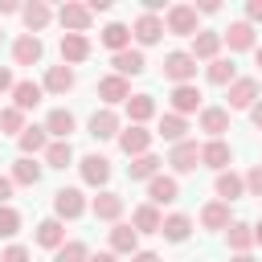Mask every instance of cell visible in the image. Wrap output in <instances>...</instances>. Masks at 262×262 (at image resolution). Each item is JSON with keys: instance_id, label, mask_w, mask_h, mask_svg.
I'll use <instances>...</instances> for the list:
<instances>
[{"instance_id": "obj_1", "label": "cell", "mask_w": 262, "mask_h": 262, "mask_svg": "<svg viewBox=\"0 0 262 262\" xmlns=\"http://www.w3.org/2000/svg\"><path fill=\"white\" fill-rule=\"evenodd\" d=\"M164 33H172V37H196L201 33L196 8L192 4H168L164 8Z\"/></svg>"}, {"instance_id": "obj_2", "label": "cell", "mask_w": 262, "mask_h": 262, "mask_svg": "<svg viewBox=\"0 0 262 262\" xmlns=\"http://www.w3.org/2000/svg\"><path fill=\"white\" fill-rule=\"evenodd\" d=\"M164 78H168L172 86H188V82L196 78V61H192V53H188V49H172V53L164 57Z\"/></svg>"}, {"instance_id": "obj_3", "label": "cell", "mask_w": 262, "mask_h": 262, "mask_svg": "<svg viewBox=\"0 0 262 262\" xmlns=\"http://www.w3.org/2000/svg\"><path fill=\"white\" fill-rule=\"evenodd\" d=\"M53 20H57L66 33H82V37H86V33H90V25H94V16L86 12V4H78V0H66V4L53 12Z\"/></svg>"}, {"instance_id": "obj_4", "label": "cell", "mask_w": 262, "mask_h": 262, "mask_svg": "<svg viewBox=\"0 0 262 262\" xmlns=\"http://www.w3.org/2000/svg\"><path fill=\"white\" fill-rule=\"evenodd\" d=\"M86 209H90V205H86L82 188H57V192H53V217H57V221H78Z\"/></svg>"}, {"instance_id": "obj_5", "label": "cell", "mask_w": 262, "mask_h": 262, "mask_svg": "<svg viewBox=\"0 0 262 262\" xmlns=\"http://www.w3.org/2000/svg\"><path fill=\"white\" fill-rule=\"evenodd\" d=\"M78 172H82V184H90V188H106V180H111V160L106 156H98V151H90V156H82L78 160Z\"/></svg>"}, {"instance_id": "obj_6", "label": "cell", "mask_w": 262, "mask_h": 262, "mask_svg": "<svg viewBox=\"0 0 262 262\" xmlns=\"http://www.w3.org/2000/svg\"><path fill=\"white\" fill-rule=\"evenodd\" d=\"M131 37H135V49H147L164 37V16H151V12H139L135 25H131Z\"/></svg>"}, {"instance_id": "obj_7", "label": "cell", "mask_w": 262, "mask_h": 262, "mask_svg": "<svg viewBox=\"0 0 262 262\" xmlns=\"http://www.w3.org/2000/svg\"><path fill=\"white\" fill-rule=\"evenodd\" d=\"M225 90H229V106H225V111H250V106L262 98V94H258V78H233Z\"/></svg>"}, {"instance_id": "obj_8", "label": "cell", "mask_w": 262, "mask_h": 262, "mask_svg": "<svg viewBox=\"0 0 262 262\" xmlns=\"http://www.w3.org/2000/svg\"><path fill=\"white\" fill-rule=\"evenodd\" d=\"M168 164H172V172H176V176H188V172H196V164H201V147H196V139L172 143V151H168Z\"/></svg>"}, {"instance_id": "obj_9", "label": "cell", "mask_w": 262, "mask_h": 262, "mask_svg": "<svg viewBox=\"0 0 262 262\" xmlns=\"http://www.w3.org/2000/svg\"><path fill=\"white\" fill-rule=\"evenodd\" d=\"M172 201H180V180L176 176H168V172H160V176H151L147 180V205H172Z\"/></svg>"}, {"instance_id": "obj_10", "label": "cell", "mask_w": 262, "mask_h": 262, "mask_svg": "<svg viewBox=\"0 0 262 262\" xmlns=\"http://www.w3.org/2000/svg\"><path fill=\"white\" fill-rule=\"evenodd\" d=\"M221 45H229V53H246V49L258 45V33H254V25H246V20H229V29L221 33Z\"/></svg>"}, {"instance_id": "obj_11", "label": "cell", "mask_w": 262, "mask_h": 262, "mask_svg": "<svg viewBox=\"0 0 262 262\" xmlns=\"http://www.w3.org/2000/svg\"><path fill=\"white\" fill-rule=\"evenodd\" d=\"M119 147H123V156H127V160H135V156L151 151V131H147V127H135V123H127V127L119 131Z\"/></svg>"}, {"instance_id": "obj_12", "label": "cell", "mask_w": 262, "mask_h": 262, "mask_svg": "<svg viewBox=\"0 0 262 262\" xmlns=\"http://www.w3.org/2000/svg\"><path fill=\"white\" fill-rule=\"evenodd\" d=\"M41 57H45V45H41V37H33V33H20V37L12 41V61H16V66H41Z\"/></svg>"}, {"instance_id": "obj_13", "label": "cell", "mask_w": 262, "mask_h": 262, "mask_svg": "<svg viewBox=\"0 0 262 262\" xmlns=\"http://www.w3.org/2000/svg\"><path fill=\"white\" fill-rule=\"evenodd\" d=\"M111 66H115V74H119V78H127V82H131V78H139V74L147 70V57H143V49H135V45H131V49H123V53H111Z\"/></svg>"}, {"instance_id": "obj_14", "label": "cell", "mask_w": 262, "mask_h": 262, "mask_svg": "<svg viewBox=\"0 0 262 262\" xmlns=\"http://www.w3.org/2000/svg\"><path fill=\"white\" fill-rule=\"evenodd\" d=\"M172 115H180V119H188V115H201V90H196V82H188V86H172Z\"/></svg>"}, {"instance_id": "obj_15", "label": "cell", "mask_w": 262, "mask_h": 262, "mask_svg": "<svg viewBox=\"0 0 262 262\" xmlns=\"http://www.w3.org/2000/svg\"><path fill=\"white\" fill-rule=\"evenodd\" d=\"M201 164L213 168V172H225V168L233 164V147H229L225 139H205V143H201Z\"/></svg>"}, {"instance_id": "obj_16", "label": "cell", "mask_w": 262, "mask_h": 262, "mask_svg": "<svg viewBox=\"0 0 262 262\" xmlns=\"http://www.w3.org/2000/svg\"><path fill=\"white\" fill-rule=\"evenodd\" d=\"M123 209H127V201H123L119 192H111V188H102V192L90 201V213H94L98 221H111V225L123 217Z\"/></svg>"}, {"instance_id": "obj_17", "label": "cell", "mask_w": 262, "mask_h": 262, "mask_svg": "<svg viewBox=\"0 0 262 262\" xmlns=\"http://www.w3.org/2000/svg\"><path fill=\"white\" fill-rule=\"evenodd\" d=\"M20 20H25V33H41V29H49V20H53V8L45 4V0H29V4H20Z\"/></svg>"}, {"instance_id": "obj_18", "label": "cell", "mask_w": 262, "mask_h": 262, "mask_svg": "<svg viewBox=\"0 0 262 262\" xmlns=\"http://www.w3.org/2000/svg\"><path fill=\"white\" fill-rule=\"evenodd\" d=\"M192 61H217L221 57V33L217 29H201L196 37H192Z\"/></svg>"}, {"instance_id": "obj_19", "label": "cell", "mask_w": 262, "mask_h": 262, "mask_svg": "<svg viewBox=\"0 0 262 262\" xmlns=\"http://www.w3.org/2000/svg\"><path fill=\"white\" fill-rule=\"evenodd\" d=\"M98 98L115 111L119 102H127V98H131V82H127V78H119V74H106V78H98Z\"/></svg>"}, {"instance_id": "obj_20", "label": "cell", "mask_w": 262, "mask_h": 262, "mask_svg": "<svg viewBox=\"0 0 262 262\" xmlns=\"http://www.w3.org/2000/svg\"><path fill=\"white\" fill-rule=\"evenodd\" d=\"M90 57V37H82V33H66L61 37V66H82Z\"/></svg>"}, {"instance_id": "obj_21", "label": "cell", "mask_w": 262, "mask_h": 262, "mask_svg": "<svg viewBox=\"0 0 262 262\" xmlns=\"http://www.w3.org/2000/svg\"><path fill=\"white\" fill-rule=\"evenodd\" d=\"M119 131H123V119H119L111 106H102V111L90 115V135H94V139H119Z\"/></svg>"}, {"instance_id": "obj_22", "label": "cell", "mask_w": 262, "mask_h": 262, "mask_svg": "<svg viewBox=\"0 0 262 262\" xmlns=\"http://www.w3.org/2000/svg\"><path fill=\"white\" fill-rule=\"evenodd\" d=\"M213 192H217V201H242L246 196V180L233 172V168H225V172H217V180H213Z\"/></svg>"}, {"instance_id": "obj_23", "label": "cell", "mask_w": 262, "mask_h": 262, "mask_svg": "<svg viewBox=\"0 0 262 262\" xmlns=\"http://www.w3.org/2000/svg\"><path fill=\"white\" fill-rule=\"evenodd\" d=\"M41 127H45V135H49V139H70V131L78 127V119H74L66 106H53V111L45 115V123H41Z\"/></svg>"}, {"instance_id": "obj_24", "label": "cell", "mask_w": 262, "mask_h": 262, "mask_svg": "<svg viewBox=\"0 0 262 262\" xmlns=\"http://www.w3.org/2000/svg\"><path fill=\"white\" fill-rule=\"evenodd\" d=\"M201 225H205V229H213V233H225V229L233 225L229 205H225V201H209V205L201 209Z\"/></svg>"}, {"instance_id": "obj_25", "label": "cell", "mask_w": 262, "mask_h": 262, "mask_svg": "<svg viewBox=\"0 0 262 262\" xmlns=\"http://www.w3.org/2000/svg\"><path fill=\"white\" fill-rule=\"evenodd\" d=\"M41 98H45V90H41V82H33V78H20V82L12 86V106H16V111H33Z\"/></svg>"}, {"instance_id": "obj_26", "label": "cell", "mask_w": 262, "mask_h": 262, "mask_svg": "<svg viewBox=\"0 0 262 262\" xmlns=\"http://www.w3.org/2000/svg\"><path fill=\"white\" fill-rule=\"evenodd\" d=\"M123 106H127V119H131L135 127H147V123L156 119V98H151V94H131Z\"/></svg>"}, {"instance_id": "obj_27", "label": "cell", "mask_w": 262, "mask_h": 262, "mask_svg": "<svg viewBox=\"0 0 262 262\" xmlns=\"http://www.w3.org/2000/svg\"><path fill=\"white\" fill-rule=\"evenodd\" d=\"M201 131L209 139H221L229 131V111L225 106H201Z\"/></svg>"}, {"instance_id": "obj_28", "label": "cell", "mask_w": 262, "mask_h": 262, "mask_svg": "<svg viewBox=\"0 0 262 262\" xmlns=\"http://www.w3.org/2000/svg\"><path fill=\"white\" fill-rule=\"evenodd\" d=\"M160 225H164V213L156 209V205H135V213H131V229L135 233H160Z\"/></svg>"}, {"instance_id": "obj_29", "label": "cell", "mask_w": 262, "mask_h": 262, "mask_svg": "<svg viewBox=\"0 0 262 262\" xmlns=\"http://www.w3.org/2000/svg\"><path fill=\"white\" fill-rule=\"evenodd\" d=\"M37 246H41V250H61V246H66V221L45 217V221L37 225Z\"/></svg>"}, {"instance_id": "obj_30", "label": "cell", "mask_w": 262, "mask_h": 262, "mask_svg": "<svg viewBox=\"0 0 262 262\" xmlns=\"http://www.w3.org/2000/svg\"><path fill=\"white\" fill-rule=\"evenodd\" d=\"M135 250H139V233L127 221H115L111 225V254L119 258V254H135Z\"/></svg>"}, {"instance_id": "obj_31", "label": "cell", "mask_w": 262, "mask_h": 262, "mask_svg": "<svg viewBox=\"0 0 262 262\" xmlns=\"http://www.w3.org/2000/svg\"><path fill=\"white\" fill-rule=\"evenodd\" d=\"M98 41H102L111 53H123V49H131V25H123V20H111V25L98 33Z\"/></svg>"}, {"instance_id": "obj_32", "label": "cell", "mask_w": 262, "mask_h": 262, "mask_svg": "<svg viewBox=\"0 0 262 262\" xmlns=\"http://www.w3.org/2000/svg\"><path fill=\"white\" fill-rule=\"evenodd\" d=\"M41 90H45V94H70V90H74V70H70V66H49Z\"/></svg>"}, {"instance_id": "obj_33", "label": "cell", "mask_w": 262, "mask_h": 262, "mask_svg": "<svg viewBox=\"0 0 262 262\" xmlns=\"http://www.w3.org/2000/svg\"><path fill=\"white\" fill-rule=\"evenodd\" d=\"M160 233H164V242H188V233H192V217L188 213H168L164 217V225H160Z\"/></svg>"}, {"instance_id": "obj_34", "label": "cell", "mask_w": 262, "mask_h": 262, "mask_svg": "<svg viewBox=\"0 0 262 262\" xmlns=\"http://www.w3.org/2000/svg\"><path fill=\"white\" fill-rule=\"evenodd\" d=\"M41 156H45V168H61V172L74 164V147H70V139H49V147H45Z\"/></svg>"}, {"instance_id": "obj_35", "label": "cell", "mask_w": 262, "mask_h": 262, "mask_svg": "<svg viewBox=\"0 0 262 262\" xmlns=\"http://www.w3.org/2000/svg\"><path fill=\"white\" fill-rule=\"evenodd\" d=\"M160 164H164V160H160L156 151H143V156H135V160L127 164V176H131V180H151V176H160Z\"/></svg>"}, {"instance_id": "obj_36", "label": "cell", "mask_w": 262, "mask_h": 262, "mask_svg": "<svg viewBox=\"0 0 262 262\" xmlns=\"http://www.w3.org/2000/svg\"><path fill=\"white\" fill-rule=\"evenodd\" d=\"M225 237H229V250L233 254H250L254 250V225H246V221H233L225 229Z\"/></svg>"}, {"instance_id": "obj_37", "label": "cell", "mask_w": 262, "mask_h": 262, "mask_svg": "<svg viewBox=\"0 0 262 262\" xmlns=\"http://www.w3.org/2000/svg\"><path fill=\"white\" fill-rule=\"evenodd\" d=\"M16 143H20V156H37L49 147V135H45V127H25L16 135Z\"/></svg>"}, {"instance_id": "obj_38", "label": "cell", "mask_w": 262, "mask_h": 262, "mask_svg": "<svg viewBox=\"0 0 262 262\" xmlns=\"http://www.w3.org/2000/svg\"><path fill=\"white\" fill-rule=\"evenodd\" d=\"M41 180V164L33 160V156H20L16 164H12V184H25V188H33Z\"/></svg>"}, {"instance_id": "obj_39", "label": "cell", "mask_w": 262, "mask_h": 262, "mask_svg": "<svg viewBox=\"0 0 262 262\" xmlns=\"http://www.w3.org/2000/svg\"><path fill=\"white\" fill-rule=\"evenodd\" d=\"M184 131H188V119H180V115L168 111V115L160 119V131H156V135L168 139V143H184Z\"/></svg>"}, {"instance_id": "obj_40", "label": "cell", "mask_w": 262, "mask_h": 262, "mask_svg": "<svg viewBox=\"0 0 262 262\" xmlns=\"http://www.w3.org/2000/svg\"><path fill=\"white\" fill-rule=\"evenodd\" d=\"M205 78H209L213 86H229V82L237 78V70H233V61H229V57H217V61H209V66H205Z\"/></svg>"}, {"instance_id": "obj_41", "label": "cell", "mask_w": 262, "mask_h": 262, "mask_svg": "<svg viewBox=\"0 0 262 262\" xmlns=\"http://www.w3.org/2000/svg\"><path fill=\"white\" fill-rule=\"evenodd\" d=\"M53 262H90V246L86 242H66L61 250H53Z\"/></svg>"}, {"instance_id": "obj_42", "label": "cell", "mask_w": 262, "mask_h": 262, "mask_svg": "<svg viewBox=\"0 0 262 262\" xmlns=\"http://www.w3.org/2000/svg\"><path fill=\"white\" fill-rule=\"evenodd\" d=\"M29 123H25V111H16V106H4L0 111V131H8V135H20Z\"/></svg>"}, {"instance_id": "obj_43", "label": "cell", "mask_w": 262, "mask_h": 262, "mask_svg": "<svg viewBox=\"0 0 262 262\" xmlns=\"http://www.w3.org/2000/svg\"><path fill=\"white\" fill-rule=\"evenodd\" d=\"M20 233V213L12 205H0V237H16Z\"/></svg>"}, {"instance_id": "obj_44", "label": "cell", "mask_w": 262, "mask_h": 262, "mask_svg": "<svg viewBox=\"0 0 262 262\" xmlns=\"http://www.w3.org/2000/svg\"><path fill=\"white\" fill-rule=\"evenodd\" d=\"M242 180H246V192H250V196H262V164H254Z\"/></svg>"}, {"instance_id": "obj_45", "label": "cell", "mask_w": 262, "mask_h": 262, "mask_svg": "<svg viewBox=\"0 0 262 262\" xmlns=\"http://www.w3.org/2000/svg\"><path fill=\"white\" fill-rule=\"evenodd\" d=\"M0 262H29V246H8L0 254Z\"/></svg>"}, {"instance_id": "obj_46", "label": "cell", "mask_w": 262, "mask_h": 262, "mask_svg": "<svg viewBox=\"0 0 262 262\" xmlns=\"http://www.w3.org/2000/svg\"><path fill=\"white\" fill-rule=\"evenodd\" d=\"M246 25H262V0H250L246 4V16H242Z\"/></svg>"}, {"instance_id": "obj_47", "label": "cell", "mask_w": 262, "mask_h": 262, "mask_svg": "<svg viewBox=\"0 0 262 262\" xmlns=\"http://www.w3.org/2000/svg\"><path fill=\"white\" fill-rule=\"evenodd\" d=\"M192 8H196V16H217V12H221V4H217V0H196Z\"/></svg>"}, {"instance_id": "obj_48", "label": "cell", "mask_w": 262, "mask_h": 262, "mask_svg": "<svg viewBox=\"0 0 262 262\" xmlns=\"http://www.w3.org/2000/svg\"><path fill=\"white\" fill-rule=\"evenodd\" d=\"M12 86H16L12 70H8V66H0V94H12Z\"/></svg>"}, {"instance_id": "obj_49", "label": "cell", "mask_w": 262, "mask_h": 262, "mask_svg": "<svg viewBox=\"0 0 262 262\" xmlns=\"http://www.w3.org/2000/svg\"><path fill=\"white\" fill-rule=\"evenodd\" d=\"M12 176H0V205H8V196H12Z\"/></svg>"}, {"instance_id": "obj_50", "label": "cell", "mask_w": 262, "mask_h": 262, "mask_svg": "<svg viewBox=\"0 0 262 262\" xmlns=\"http://www.w3.org/2000/svg\"><path fill=\"white\" fill-rule=\"evenodd\" d=\"M131 262H160V254H156V250H135Z\"/></svg>"}, {"instance_id": "obj_51", "label": "cell", "mask_w": 262, "mask_h": 262, "mask_svg": "<svg viewBox=\"0 0 262 262\" xmlns=\"http://www.w3.org/2000/svg\"><path fill=\"white\" fill-rule=\"evenodd\" d=\"M16 12H20L16 0H0V16H16Z\"/></svg>"}, {"instance_id": "obj_52", "label": "cell", "mask_w": 262, "mask_h": 262, "mask_svg": "<svg viewBox=\"0 0 262 262\" xmlns=\"http://www.w3.org/2000/svg\"><path fill=\"white\" fill-rule=\"evenodd\" d=\"M250 123H254V127H258V131H262V98H258V102H254V106H250Z\"/></svg>"}, {"instance_id": "obj_53", "label": "cell", "mask_w": 262, "mask_h": 262, "mask_svg": "<svg viewBox=\"0 0 262 262\" xmlns=\"http://www.w3.org/2000/svg\"><path fill=\"white\" fill-rule=\"evenodd\" d=\"M90 262H119V258H115L111 250H102V254H90Z\"/></svg>"}, {"instance_id": "obj_54", "label": "cell", "mask_w": 262, "mask_h": 262, "mask_svg": "<svg viewBox=\"0 0 262 262\" xmlns=\"http://www.w3.org/2000/svg\"><path fill=\"white\" fill-rule=\"evenodd\" d=\"M229 262H254V254H233Z\"/></svg>"}, {"instance_id": "obj_55", "label": "cell", "mask_w": 262, "mask_h": 262, "mask_svg": "<svg viewBox=\"0 0 262 262\" xmlns=\"http://www.w3.org/2000/svg\"><path fill=\"white\" fill-rule=\"evenodd\" d=\"M254 246H262V221L254 225Z\"/></svg>"}, {"instance_id": "obj_56", "label": "cell", "mask_w": 262, "mask_h": 262, "mask_svg": "<svg viewBox=\"0 0 262 262\" xmlns=\"http://www.w3.org/2000/svg\"><path fill=\"white\" fill-rule=\"evenodd\" d=\"M254 61H258V66H262V45H254Z\"/></svg>"}, {"instance_id": "obj_57", "label": "cell", "mask_w": 262, "mask_h": 262, "mask_svg": "<svg viewBox=\"0 0 262 262\" xmlns=\"http://www.w3.org/2000/svg\"><path fill=\"white\" fill-rule=\"evenodd\" d=\"M0 37H4V29H0Z\"/></svg>"}]
</instances>
